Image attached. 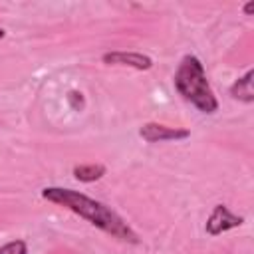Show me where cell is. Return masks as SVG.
Here are the masks:
<instances>
[{
	"label": "cell",
	"instance_id": "8",
	"mask_svg": "<svg viewBox=\"0 0 254 254\" xmlns=\"http://www.w3.org/2000/svg\"><path fill=\"white\" fill-rule=\"evenodd\" d=\"M0 254H28V246L24 240H12L0 248Z\"/></svg>",
	"mask_w": 254,
	"mask_h": 254
},
{
	"label": "cell",
	"instance_id": "7",
	"mask_svg": "<svg viewBox=\"0 0 254 254\" xmlns=\"http://www.w3.org/2000/svg\"><path fill=\"white\" fill-rule=\"evenodd\" d=\"M105 167L103 165H75L73 167V177L81 183H93L99 181L105 175Z\"/></svg>",
	"mask_w": 254,
	"mask_h": 254
},
{
	"label": "cell",
	"instance_id": "1",
	"mask_svg": "<svg viewBox=\"0 0 254 254\" xmlns=\"http://www.w3.org/2000/svg\"><path fill=\"white\" fill-rule=\"evenodd\" d=\"M42 196L54 204L69 208L71 212L79 214L81 218H85L99 230H103L123 242H131V244L139 242L137 232L115 210H111L109 206H105L103 202H99L95 198H89L83 192H77L71 189H60V187H46L42 190Z\"/></svg>",
	"mask_w": 254,
	"mask_h": 254
},
{
	"label": "cell",
	"instance_id": "3",
	"mask_svg": "<svg viewBox=\"0 0 254 254\" xmlns=\"http://www.w3.org/2000/svg\"><path fill=\"white\" fill-rule=\"evenodd\" d=\"M244 224V218L234 214L226 204H216L206 220V234L210 236H218L230 228H236V226H242Z\"/></svg>",
	"mask_w": 254,
	"mask_h": 254
},
{
	"label": "cell",
	"instance_id": "6",
	"mask_svg": "<svg viewBox=\"0 0 254 254\" xmlns=\"http://www.w3.org/2000/svg\"><path fill=\"white\" fill-rule=\"evenodd\" d=\"M252 77H254V71L248 69L242 77H238L232 85H230V95L238 101H244V103H252L254 101V87H252Z\"/></svg>",
	"mask_w": 254,
	"mask_h": 254
},
{
	"label": "cell",
	"instance_id": "9",
	"mask_svg": "<svg viewBox=\"0 0 254 254\" xmlns=\"http://www.w3.org/2000/svg\"><path fill=\"white\" fill-rule=\"evenodd\" d=\"M67 101L71 103V107H73L75 111L83 109V97H81V93H77V91H69V95H67Z\"/></svg>",
	"mask_w": 254,
	"mask_h": 254
},
{
	"label": "cell",
	"instance_id": "10",
	"mask_svg": "<svg viewBox=\"0 0 254 254\" xmlns=\"http://www.w3.org/2000/svg\"><path fill=\"white\" fill-rule=\"evenodd\" d=\"M252 12H254V2H248L244 6V14H252Z\"/></svg>",
	"mask_w": 254,
	"mask_h": 254
},
{
	"label": "cell",
	"instance_id": "11",
	"mask_svg": "<svg viewBox=\"0 0 254 254\" xmlns=\"http://www.w3.org/2000/svg\"><path fill=\"white\" fill-rule=\"evenodd\" d=\"M4 36H6V32H4V30H2V28H0V40H2V38H4Z\"/></svg>",
	"mask_w": 254,
	"mask_h": 254
},
{
	"label": "cell",
	"instance_id": "5",
	"mask_svg": "<svg viewBox=\"0 0 254 254\" xmlns=\"http://www.w3.org/2000/svg\"><path fill=\"white\" fill-rule=\"evenodd\" d=\"M103 64L107 65H129L135 69H151L153 67V60L145 54H137V52H107L103 54Z\"/></svg>",
	"mask_w": 254,
	"mask_h": 254
},
{
	"label": "cell",
	"instance_id": "4",
	"mask_svg": "<svg viewBox=\"0 0 254 254\" xmlns=\"http://www.w3.org/2000/svg\"><path fill=\"white\" fill-rule=\"evenodd\" d=\"M139 135L147 143H163V141H181V139H187L190 133L187 129L169 127V125H163V123H145L139 129Z\"/></svg>",
	"mask_w": 254,
	"mask_h": 254
},
{
	"label": "cell",
	"instance_id": "2",
	"mask_svg": "<svg viewBox=\"0 0 254 254\" xmlns=\"http://www.w3.org/2000/svg\"><path fill=\"white\" fill-rule=\"evenodd\" d=\"M175 87L198 111L214 113L218 109V101L208 85L204 67L196 56H185L181 60V64L175 71Z\"/></svg>",
	"mask_w": 254,
	"mask_h": 254
}]
</instances>
